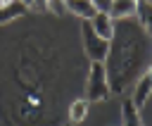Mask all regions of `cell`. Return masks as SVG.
I'll return each instance as SVG.
<instances>
[{
  "instance_id": "cell-1",
  "label": "cell",
  "mask_w": 152,
  "mask_h": 126,
  "mask_svg": "<svg viewBox=\"0 0 152 126\" xmlns=\"http://www.w3.org/2000/svg\"><path fill=\"white\" fill-rule=\"evenodd\" d=\"M150 36L140 29L135 19L114 21V33L109 38V50L104 57L109 90L124 93L128 86H133L135 78L145 74V67L150 64Z\"/></svg>"
},
{
  "instance_id": "cell-2",
  "label": "cell",
  "mask_w": 152,
  "mask_h": 126,
  "mask_svg": "<svg viewBox=\"0 0 152 126\" xmlns=\"http://www.w3.org/2000/svg\"><path fill=\"white\" fill-rule=\"evenodd\" d=\"M109 93H112V90H109L104 62H90L88 83H86V100H88V102H100V100H107Z\"/></svg>"
},
{
  "instance_id": "cell-3",
  "label": "cell",
  "mask_w": 152,
  "mask_h": 126,
  "mask_svg": "<svg viewBox=\"0 0 152 126\" xmlns=\"http://www.w3.org/2000/svg\"><path fill=\"white\" fill-rule=\"evenodd\" d=\"M81 38H83V50L90 57V62H104L107 50H109V40H102L88 21H81Z\"/></svg>"
},
{
  "instance_id": "cell-4",
  "label": "cell",
  "mask_w": 152,
  "mask_h": 126,
  "mask_svg": "<svg viewBox=\"0 0 152 126\" xmlns=\"http://www.w3.org/2000/svg\"><path fill=\"white\" fill-rule=\"evenodd\" d=\"M150 97H152V69L145 71V74H140V76L135 78V83H133V93H131V102H133L135 109L140 112V109L147 105Z\"/></svg>"
},
{
  "instance_id": "cell-5",
  "label": "cell",
  "mask_w": 152,
  "mask_h": 126,
  "mask_svg": "<svg viewBox=\"0 0 152 126\" xmlns=\"http://www.w3.org/2000/svg\"><path fill=\"white\" fill-rule=\"evenodd\" d=\"M88 24H90V29H93L102 40H109L112 33H114V19H112L107 12H95V17L88 19Z\"/></svg>"
},
{
  "instance_id": "cell-6",
  "label": "cell",
  "mask_w": 152,
  "mask_h": 126,
  "mask_svg": "<svg viewBox=\"0 0 152 126\" xmlns=\"http://www.w3.org/2000/svg\"><path fill=\"white\" fill-rule=\"evenodd\" d=\"M135 7H138V0H112L107 14H109L114 21H121V19L135 17Z\"/></svg>"
},
{
  "instance_id": "cell-7",
  "label": "cell",
  "mask_w": 152,
  "mask_h": 126,
  "mask_svg": "<svg viewBox=\"0 0 152 126\" xmlns=\"http://www.w3.org/2000/svg\"><path fill=\"white\" fill-rule=\"evenodd\" d=\"M64 5H66V12H71V14H76L81 21H88V19H93L95 17V7H93V2L90 0H64Z\"/></svg>"
},
{
  "instance_id": "cell-8",
  "label": "cell",
  "mask_w": 152,
  "mask_h": 126,
  "mask_svg": "<svg viewBox=\"0 0 152 126\" xmlns=\"http://www.w3.org/2000/svg\"><path fill=\"white\" fill-rule=\"evenodd\" d=\"M135 21L152 38V2H147V0H140L138 2V7H135Z\"/></svg>"
},
{
  "instance_id": "cell-9",
  "label": "cell",
  "mask_w": 152,
  "mask_h": 126,
  "mask_svg": "<svg viewBox=\"0 0 152 126\" xmlns=\"http://www.w3.org/2000/svg\"><path fill=\"white\" fill-rule=\"evenodd\" d=\"M121 126H142V114L135 109L131 97H126L121 105Z\"/></svg>"
},
{
  "instance_id": "cell-10",
  "label": "cell",
  "mask_w": 152,
  "mask_h": 126,
  "mask_svg": "<svg viewBox=\"0 0 152 126\" xmlns=\"http://www.w3.org/2000/svg\"><path fill=\"white\" fill-rule=\"evenodd\" d=\"M88 107H90V102H88L86 97L74 100V102L69 105V121H71V124H83L86 116H88Z\"/></svg>"
},
{
  "instance_id": "cell-11",
  "label": "cell",
  "mask_w": 152,
  "mask_h": 126,
  "mask_svg": "<svg viewBox=\"0 0 152 126\" xmlns=\"http://www.w3.org/2000/svg\"><path fill=\"white\" fill-rule=\"evenodd\" d=\"M24 5L21 2H10V5H2L0 7V24H7V21H12V19H19L21 14H24Z\"/></svg>"
},
{
  "instance_id": "cell-12",
  "label": "cell",
  "mask_w": 152,
  "mask_h": 126,
  "mask_svg": "<svg viewBox=\"0 0 152 126\" xmlns=\"http://www.w3.org/2000/svg\"><path fill=\"white\" fill-rule=\"evenodd\" d=\"M45 10H50L52 14H64L66 12V5H64V0H48L45 2Z\"/></svg>"
},
{
  "instance_id": "cell-13",
  "label": "cell",
  "mask_w": 152,
  "mask_h": 126,
  "mask_svg": "<svg viewBox=\"0 0 152 126\" xmlns=\"http://www.w3.org/2000/svg\"><path fill=\"white\" fill-rule=\"evenodd\" d=\"M140 114H145V116H142V126H152V97H150L147 105L140 109Z\"/></svg>"
},
{
  "instance_id": "cell-14",
  "label": "cell",
  "mask_w": 152,
  "mask_h": 126,
  "mask_svg": "<svg viewBox=\"0 0 152 126\" xmlns=\"http://www.w3.org/2000/svg\"><path fill=\"white\" fill-rule=\"evenodd\" d=\"M90 2L97 12H109V5H112V0H90Z\"/></svg>"
},
{
  "instance_id": "cell-15",
  "label": "cell",
  "mask_w": 152,
  "mask_h": 126,
  "mask_svg": "<svg viewBox=\"0 0 152 126\" xmlns=\"http://www.w3.org/2000/svg\"><path fill=\"white\" fill-rule=\"evenodd\" d=\"M17 2H21L24 7H33V0H17Z\"/></svg>"
},
{
  "instance_id": "cell-16",
  "label": "cell",
  "mask_w": 152,
  "mask_h": 126,
  "mask_svg": "<svg viewBox=\"0 0 152 126\" xmlns=\"http://www.w3.org/2000/svg\"><path fill=\"white\" fill-rule=\"evenodd\" d=\"M150 67H152V52H150Z\"/></svg>"
},
{
  "instance_id": "cell-17",
  "label": "cell",
  "mask_w": 152,
  "mask_h": 126,
  "mask_svg": "<svg viewBox=\"0 0 152 126\" xmlns=\"http://www.w3.org/2000/svg\"><path fill=\"white\" fill-rule=\"evenodd\" d=\"M64 126H71V124H64Z\"/></svg>"
},
{
  "instance_id": "cell-18",
  "label": "cell",
  "mask_w": 152,
  "mask_h": 126,
  "mask_svg": "<svg viewBox=\"0 0 152 126\" xmlns=\"http://www.w3.org/2000/svg\"><path fill=\"white\" fill-rule=\"evenodd\" d=\"M150 43H152V38H150Z\"/></svg>"
},
{
  "instance_id": "cell-19",
  "label": "cell",
  "mask_w": 152,
  "mask_h": 126,
  "mask_svg": "<svg viewBox=\"0 0 152 126\" xmlns=\"http://www.w3.org/2000/svg\"><path fill=\"white\" fill-rule=\"evenodd\" d=\"M147 2H152V0H147Z\"/></svg>"
}]
</instances>
